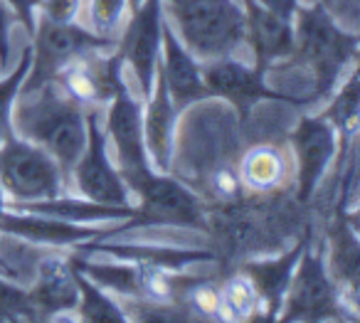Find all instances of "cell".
<instances>
[{
  "instance_id": "17",
  "label": "cell",
  "mask_w": 360,
  "mask_h": 323,
  "mask_svg": "<svg viewBox=\"0 0 360 323\" xmlns=\"http://www.w3.org/2000/svg\"><path fill=\"white\" fill-rule=\"evenodd\" d=\"M245 8L247 45L255 52V70L266 75L274 62L289 60L294 52V23L271 15L255 0H240Z\"/></svg>"
},
{
  "instance_id": "16",
  "label": "cell",
  "mask_w": 360,
  "mask_h": 323,
  "mask_svg": "<svg viewBox=\"0 0 360 323\" xmlns=\"http://www.w3.org/2000/svg\"><path fill=\"white\" fill-rule=\"evenodd\" d=\"M89 239L77 244V252L89 257H111L121 262H131L136 267L165 269V272H183L188 267H195L202 262H212L215 254L207 249H188V247H155V244H134V242H109L106 237Z\"/></svg>"
},
{
  "instance_id": "4",
  "label": "cell",
  "mask_w": 360,
  "mask_h": 323,
  "mask_svg": "<svg viewBox=\"0 0 360 323\" xmlns=\"http://www.w3.org/2000/svg\"><path fill=\"white\" fill-rule=\"evenodd\" d=\"M136 203V217L119 222L111 234L131 227H150V224H173V227H195L205 224L202 203L191 188L175 180L173 175L148 168L126 180Z\"/></svg>"
},
{
  "instance_id": "21",
  "label": "cell",
  "mask_w": 360,
  "mask_h": 323,
  "mask_svg": "<svg viewBox=\"0 0 360 323\" xmlns=\"http://www.w3.org/2000/svg\"><path fill=\"white\" fill-rule=\"evenodd\" d=\"M13 210H25V213L50 215L57 220H67L75 224H111L124 222L136 217V208H119V205L94 203L86 198H72V195H55V198L32 200V203H8Z\"/></svg>"
},
{
  "instance_id": "3",
  "label": "cell",
  "mask_w": 360,
  "mask_h": 323,
  "mask_svg": "<svg viewBox=\"0 0 360 323\" xmlns=\"http://www.w3.org/2000/svg\"><path fill=\"white\" fill-rule=\"evenodd\" d=\"M163 15L200 62L232 57L247 45L240 0H163Z\"/></svg>"
},
{
  "instance_id": "26",
  "label": "cell",
  "mask_w": 360,
  "mask_h": 323,
  "mask_svg": "<svg viewBox=\"0 0 360 323\" xmlns=\"http://www.w3.org/2000/svg\"><path fill=\"white\" fill-rule=\"evenodd\" d=\"M335 249L338 257L333 259V269L338 274V281L348 286V291L355 296L358 291V239H355V227L343 213L335 224Z\"/></svg>"
},
{
  "instance_id": "14",
  "label": "cell",
  "mask_w": 360,
  "mask_h": 323,
  "mask_svg": "<svg viewBox=\"0 0 360 323\" xmlns=\"http://www.w3.org/2000/svg\"><path fill=\"white\" fill-rule=\"evenodd\" d=\"M158 75L163 77L165 89L170 94V101L178 109V114L188 106L198 104L202 99H210L202 82V67L200 60L188 50L170 23L163 15V25H160V62H158Z\"/></svg>"
},
{
  "instance_id": "5",
  "label": "cell",
  "mask_w": 360,
  "mask_h": 323,
  "mask_svg": "<svg viewBox=\"0 0 360 323\" xmlns=\"http://www.w3.org/2000/svg\"><path fill=\"white\" fill-rule=\"evenodd\" d=\"M0 185L8 203H32L62 195L67 178L45 148L18 136L11 124L0 134Z\"/></svg>"
},
{
  "instance_id": "33",
  "label": "cell",
  "mask_w": 360,
  "mask_h": 323,
  "mask_svg": "<svg viewBox=\"0 0 360 323\" xmlns=\"http://www.w3.org/2000/svg\"><path fill=\"white\" fill-rule=\"evenodd\" d=\"M8 6H11V11L15 13L18 23H22L25 25V32L27 35H32L35 32V13L37 8H40L42 0H6Z\"/></svg>"
},
{
  "instance_id": "34",
  "label": "cell",
  "mask_w": 360,
  "mask_h": 323,
  "mask_svg": "<svg viewBox=\"0 0 360 323\" xmlns=\"http://www.w3.org/2000/svg\"><path fill=\"white\" fill-rule=\"evenodd\" d=\"M255 3H259L264 11H269L271 15L281 18L286 23H294L296 11L301 6V0H255Z\"/></svg>"
},
{
  "instance_id": "12",
  "label": "cell",
  "mask_w": 360,
  "mask_h": 323,
  "mask_svg": "<svg viewBox=\"0 0 360 323\" xmlns=\"http://www.w3.org/2000/svg\"><path fill=\"white\" fill-rule=\"evenodd\" d=\"M291 151L296 163V198L309 203L338 153V131L321 114L301 116L291 131Z\"/></svg>"
},
{
  "instance_id": "28",
  "label": "cell",
  "mask_w": 360,
  "mask_h": 323,
  "mask_svg": "<svg viewBox=\"0 0 360 323\" xmlns=\"http://www.w3.org/2000/svg\"><path fill=\"white\" fill-rule=\"evenodd\" d=\"M27 70H30V47H25L20 52V60H18L15 70L0 80V134L11 126L13 104H15L18 94H20V87L27 77Z\"/></svg>"
},
{
  "instance_id": "31",
  "label": "cell",
  "mask_w": 360,
  "mask_h": 323,
  "mask_svg": "<svg viewBox=\"0 0 360 323\" xmlns=\"http://www.w3.org/2000/svg\"><path fill=\"white\" fill-rule=\"evenodd\" d=\"M82 0H42L40 3V15L55 23H75L79 15Z\"/></svg>"
},
{
  "instance_id": "27",
  "label": "cell",
  "mask_w": 360,
  "mask_h": 323,
  "mask_svg": "<svg viewBox=\"0 0 360 323\" xmlns=\"http://www.w3.org/2000/svg\"><path fill=\"white\" fill-rule=\"evenodd\" d=\"M131 8L129 0H91L89 3V18H91V32L104 40L116 42L126 25Z\"/></svg>"
},
{
  "instance_id": "35",
  "label": "cell",
  "mask_w": 360,
  "mask_h": 323,
  "mask_svg": "<svg viewBox=\"0 0 360 323\" xmlns=\"http://www.w3.org/2000/svg\"><path fill=\"white\" fill-rule=\"evenodd\" d=\"M6 210H8V195H6V190H3V185H0V217H3Z\"/></svg>"
},
{
  "instance_id": "24",
  "label": "cell",
  "mask_w": 360,
  "mask_h": 323,
  "mask_svg": "<svg viewBox=\"0 0 360 323\" xmlns=\"http://www.w3.org/2000/svg\"><path fill=\"white\" fill-rule=\"evenodd\" d=\"M338 89V87H335ZM358 72L355 67H350V75L345 82H340V89L335 91L333 101L328 104V109L323 111V119L330 121L335 131H338L340 144H350L355 136V129H358Z\"/></svg>"
},
{
  "instance_id": "8",
  "label": "cell",
  "mask_w": 360,
  "mask_h": 323,
  "mask_svg": "<svg viewBox=\"0 0 360 323\" xmlns=\"http://www.w3.org/2000/svg\"><path fill=\"white\" fill-rule=\"evenodd\" d=\"M77 193L86 200L119 208H136L126 180L109 158V141L101 126V111L86 109V144L70 175Z\"/></svg>"
},
{
  "instance_id": "1",
  "label": "cell",
  "mask_w": 360,
  "mask_h": 323,
  "mask_svg": "<svg viewBox=\"0 0 360 323\" xmlns=\"http://www.w3.org/2000/svg\"><path fill=\"white\" fill-rule=\"evenodd\" d=\"M11 124L18 136L45 148L57 160L67 183L86 144V109L55 80L32 91H20Z\"/></svg>"
},
{
  "instance_id": "9",
  "label": "cell",
  "mask_w": 360,
  "mask_h": 323,
  "mask_svg": "<svg viewBox=\"0 0 360 323\" xmlns=\"http://www.w3.org/2000/svg\"><path fill=\"white\" fill-rule=\"evenodd\" d=\"M202 82L210 99H222L237 111L240 121H247L259 101H284V104H306L304 96H289L284 91H274L264 82V75L255 67L232 57L200 62Z\"/></svg>"
},
{
  "instance_id": "11",
  "label": "cell",
  "mask_w": 360,
  "mask_h": 323,
  "mask_svg": "<svg viewBox=\"0 0 360 323\" xmlns=\"http://www.w3.org/2000/svg\"><path fill=\"white\" fill-rule=\"evenodd\" d=\"M106 141L114 146L116 160H119V173L124 180L153 168L146 153L143 144V106L139 96L129 89V82H121L116 87L114 96L106 109Z\"/></svg>"
},
{
  "instance_id": "30",
  "label": "cell",
  "mask_w": 360,
  "mask_h": 323,
  "mask_svg": "<svg viewBox=\"0 0 360 323\" xmlns=\"http://www.w3.org/2000/svg\"><path fill=\"white\" fill-rule=\"evenodd\" d=\"M191 303L202 313V316H222V301H220V289L210 286V284L200 281L188 291Z\"/></svg>"
},
{
  "instance_id": "2",
  "label": "cell",
  "mask_w": 360,
  "mask_h": 323,
  "mask_svg": "<svg viewBox=\"0 0 360 323\" xmlns=\"http://www.w3.org/2000/svg\"><path fill=\"white\" fill-rule=\"evenodd\" d=\"M358 35L335 23L326 6L301 3L294 18V52L289 60L311 72L309 101H326L343 82V72L355 67L358 60Z\"/></svg>"
},
{
  "instance_id": "19",
  "label": "cell",
  "mask_w": 360,
  "mask_h": 323,
  "mask_svg": "<svg viewBox=\"0 0 360 323\" xmlns=\"http://www.w3.org/2000/svg\"><path fill=\"white\" fill-rule=\"evenodd\" d=\"M143 109V144L148 160L155 170L170 173L173 165V139H175V119L178 109L170 101L163 77L155 72V82L150 94L146 96Z\"/></svg>"
},
{
  "instance_id": "23",
  "label": "cell",
  "mask_w": 360,
  "mask_h": 323,
  "mask_svg": "<svg viewBox=\"0 0 360 323\" xmlns=\"http://www.w3.org/2000/svg\"><path fill=\"white\" fill-rule=\"evenodd\" d=\"M70 259V257H67ZM75 269V267H72ZM75 281H77V291H79V298H77V318L89 323H124L129 321V313L124 311V306L114 301L109 293L101 286H96L89 277L75 269Z\"/></svg>"
},
{
  "instance_id": "37",
  "label": "cell",
  "mask_w": 360,
  "mask_h": 323,
  "mask_svg": "<svg viewBox=\"0 0 360 323\" xmlns=\"http://www.w3.org/2000/svg\"><path fill=\"white\" fill-rule=\"evenodd\" d=\"M0 264H6V259H3V257H0ZM6 267H8V264H6Z\"/></svg>"
},
{
  "instance_id": "20",
  "label": "cell",
  "mask_w": 360,
  "mask_h": 323,
  "mask_svg": "<svg viewBox=\"0 0 360 323\" xmlns=\"http://www.w3.org/2000/svg\"><path fill=\"white\" fill-rule=\"evenodd\" d=\"M309 237H304L301 242H296L289 252L279 254V257L271 259H259V262H247L242 267V274L252 281L257 296L262 303V318L264 321H276L281 311V303H284V293L289 289V281L294 277V269L301 259Z\"/></svg>"
},
{
  "instance_id": "7",
  "label": "cell",
  "mask_w": 360,
  "mask_h": 323,
  "mask_svg": "<svg viewBox=\"0 0 360 323\" xmlns=\"http://www.w3.org/2000/svg\"><path fill=\"white\" fill-rule=\"evenodd\" d=\"M30 45V70L20 91H32L45 82L57 80L62 70L89 50H114L116 42L104 40L91 30H84L77 23H55L37 18Z\"/></svg>"
},
{
  "instance_id": "15",
  "label": "cell",
  "mask_w": 360,
  "mask_h": 323,
  "mask_svg": "<svg viewBox=\"0 0 360 323\" xmlns=\"http://www.w3.org/2000/svg\"><path fill=\"white\" fill-rule=\"evenodd\" d=\"M111 229L96 227V224H75L67 220H57L50 215L25 213V210L8 208L0 217V234L20 237L32 244H45V247H77L89 239L109 237Z\"/></svg>"
},
{
  "instance_id": "10",
  "label": "cell",
  "mask_w": 360,
  "mask_h": 323,
  "mask_svg": "<svg viewBox=\"0 0 360 323\" xmlns=\"http://www.w3.org/2000/svg\"><path fill=\"white\" fill-rule=\"evenodd\" d=\"M160 25H163V0H143L141 6L131 8L129 20L116 40V50L134 72L143 99L153 89L158 72Z\"/></svg>"
},
{
  "instance_id": "18",
  "label": "cell",
  "mask_w": 360,
  "mask_h": 323,
  "mask_svg": "<svg viewBox=\"0 0 360 323\" xmlns=\"http://www.w3.org/2000/svg\"><path fill=\"white\" fill-rule=\"evenodd\" d=\"M27 296L37 318H60L62 313L77 308V281L70 259L50 254L37 264V277L27 289Z\"/></svg>"
},
{
  "instance_id": "32",
  "label": "cell",
  "mask_w": 360,
  "mask_h": 323,
  "mask_svg": "<svg viewBox=\"0 0 360 323\" xmlns=\"http://www.w3.org/2000/svg\"><path fill=\"white\" fill-rule=\"evenodd\" d=\"M18 23L15 13L11 11L6 0H0V65L6 67L11 60V30Z\"/></svg>"
},
{
  "instance_id": "22",
  "label": "cell",
  "mask_w": 360,
  "mask_h": 323,
  "mask_svg": "<svg viewBox=\"0 0 360 323\" xmlns=\"http://www.w3.org/2000/svg\"><path fill=\"white\" fill-rule=\"evenodd\" d=\"M289 163L276 146H255L245 153L240 165V180L255 193H269L284 185Z\"/></svg>"
},
{
  "instance_id": "29",
  "label": "cell",
  "mask_w": 360,
  "mask_h": 323,
  "mask_svg": "<svg viewBox=\"0 0 360 323\" xmlns=\"http://www.w3.org/2000/svg\"><path fill=\"white\" fill-rule=\"evenodd\" d=\"M20 318H37L27 289H20L15 281H11V277L0 274V321H20Z\"/></svg>"
},
{
  "instance_id": "6",
  "label": "cell",
  "mask_w": 360,
  "mask_h": 323,
  "mask_svg": "<svg viewBox=\"0 0 360 323\" xmlns=\"http://www.w3.org/2000/svg\"><path fill=\"white\" fill-rule=\"evenodd\" d=\"M343 318V291L330 277L323 252L306 242L284 293L279 321H335Z\"/></svg>"
},
{
  "instance_id": "36",
  "label": "cell",
  "mask_w": 360,
  "mask_h": 323,
  "mask_svg": "<svg viewBox=\"0 0 360 323\" xmlns=\"http://www.w3.org/2000/svg\"><path fill=\"white\" fill-rule=\"evenodd\" d=\"M143 0H129V8H136V6H141Z\"/></svg>"
},
{
  "instance_id": "25",
  "label": "cell",
  "mask_w": 360,
  "mask_h": 323,
  "mask_svg": "<svg viewBox=\"0 0 360 323\" xmlns=\"http://www.w3.org/2000/svg\"><path fill=\"white\" fill-rule=\"evenodd\" d=\"M220 301L222 316L230 318V321H250V318H257V313L262 316L259 296H257L252 281L242 272L225 281V286L220 289Z\"/></svg>"
},
{
  "instance_id": "13",
  "label": "cell",
  "mask_w": 360,
  "mask_h": 323,
  "mask_svg": "<svg viewBox=\"0 0 360 323\" xmlns=\"http://www.w3.org/2000/svg\"><path fill=\"white\" fill-rule=\"evenodd\" d=\"M55 82L84 109H101L124 82V60L116 47L114 52L89 50L72 60Z\"/></svg>"
}]
</instances>
